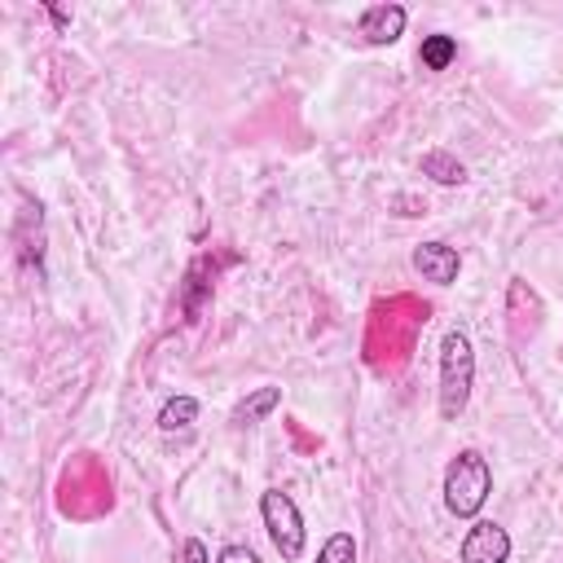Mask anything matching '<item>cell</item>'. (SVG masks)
<instances>
[{
  "label": "cell",
  "mask_w": 563,
  "mask_h": 563,
  "mask_svg": "<svg viewBox=\"0 0 563 563\" xmlns=\"http://www.w3.org/2000/svg\"><path fill=\"white\" fill-rule=\"evenodd\" d=\"M471 387H475V347H471V334L462 325L444 330L440 339V387H435V405H440V418L444 422H457L466 400H471Z\"/></svg>",
  "instance_id": "obj_1"
},
{
  "label": "cell",
  "mask_w": 563,
  "mask_h": 563,
  "mask_svg": "<svg viewBox=\"0 0 563 563\" xmlns=\"http://www.w3.org/2000/svg\"><path fill=\"white\" fill-rule=\"evenodd\" d=\"M493 493V466L479 449H462L444 466V510L453 519H479L484 501Z\"/></svg>",
  "instance_id": "obj_2"
},
{
  "label": "cell",
  "mask_w": 563,
  "mask_h": 563,
  "mask_svg": "<svg viewBox=\"0 0 563 563\" xmlns=\"http://www.w3.org/2000/svg\"><path fill=\"white\" fill-rule=\"evenodd\" d=\"M260 519H264V532H268L273 550L286 563H295L303 554V545H308V528H303V515H299L295 497L282 493V488H264L260 493Z\"/></svg>",
  "instance_id": "obj_3"
},
{
  "label": "cell",
  "mask_w": 563,
  "mask_h": 563,
  "mask_svg": "<svg viewBox=\"0 0 563 563\" xmlns=\"http://www.w3.org/2000/svg\"><path fill=\"white\" fill-rule=\"evenodd\" d=\"M457 563H510V532L493 519H471L457 545Z\"/></svg>",
  "instance_id": "obj_4"
},
{
  "label": "cell",
  "mask_w": 563,
  "mask_h": 563,
  "mask_svg": "<svg viewBox=\"0 0 563 563\" xmlns=\"http://www.w3.org/2000/svg\"><path fill=\"white\" fill-rule=\"evenodd\" d=\"M405 22H409V9H405V4H369V9H361V18H356V35H361L365 44L383 48V44H396V40L405 35Z\"/></svg>",
  "instance_id": "obj_5"
},
{
  "label": "cell",
  "mask_w": 563,
  "mask_h": 563,
  "mask_svg": "<svg viewBox=\"0 0 563 563\" xmlns=\"http://www.w3.org/2000/svg\"><path fill=\"white\" fill-rule=\"evenodd\" d=\"M413 268H418V277H422V282L453 286V282H457V273H462V255H457V246H449V242L431 238V242H418V246H413Z\"/></svg>",
  "instance_id": "obj_6"
},
{
  "label": "cell",
  "mask_w": 563,
  "mask_h": 563,
  "mask_svg": "<svg viewBox=\"0 0 563 563\" xmlns=\"http://www.w3.org/2000/svg\"><path fill=\"white\" fill-rule=\"evenodd\" d=\"M277 405H282V387H255L246 400H238V409H233V427H255V422H264Z\"/></svg>",
  "instance_id": "obj_7"
},
{
  "label": "cell",
  "mask_w": 563,
  "mask_h": 563,
  "mask_svg": "<svg viewBox=\"0 0 563 563\" xmlns=\"http://www.w3.org/2000/svg\"><path fill=\"white\" fill-rule=\"evenodd\" d=\"M418 167H422V176H431L435 185H466V167H462L449 150H427V154L418 158Z\"/></svg>",
  "instance_id": "obj_8"
},
{
  "label": "cell",
  "mask_w": 563,
  "mask_h": 563,
  "mask_svg": "<svg viewBox=\"0 0 563 563\" xmlns=\"http://www.w3.org/2000/svg\"><path fill=\"white\" fill-rule=\"evenodd\" d=\"M194 418H198V400L194 396H172V400H163V409H158L154 422H158L163 435H172V431H189Z\"/></svg>",
  "instance_id": "obj_9"
},
{
  "label": "cell",
  "mask_w": 563,
  "mask_h": 563,
  "mask_svg": "<svg viewBox=\"0 0 563 563\" xmlns=\"http://www.w3.org/2000/svg\"><path fill=\"white\" fill-rule=\"evenodd\" d=\"M457 57V40L453 35H422V48H418V62L427 70H449Z\"/></svg>",
  "instance_id": "obj_10"
},
{
  "label": "cell",
  "mask_w": 563,
  "mask_h": 563,
  "mask_svg": "<svg viewBox=\"0 0 563 563\" xmlns=\"http://www.w3.org/2000/svg\"><path fill=\"white\" fill-rule=\"evenodd\" d=\"M317 563H356V537L352 532H330L317 550Z\"/></svg>",
  "instance_id": "obj_11"
},
{
  "label": "cell",
  "mask_w": 563,
  "mask_h": 563,
  "mask_svg": "<svg viewBox=\"0 0 563 563\" xmlns=\"http://www.w3.org/2000/svg\"><path fill=\"white\" fill-rule=\"evenodd\" d=\"M216 563H260V554H255L251 545H224V550L216 554Z\"/></svg>",
  "instance_id": "obj_12"
},
{
  "label": "cell",
  "mask_w": 563,
  "mask_h": 563,
  "mask_svg": "<svg viewBox=\"0 0 563 563\" xmlns=\"http://www.w3.org/2000/svg\"><path fill=\"white\" fill-rule=\"evenodd\" d=\"M180 563H211V554H207V541L189 537V541L180 545Z\"/></svg>",
  "instance_id": "obj_13"
},
{
  "label": "cell",
  "mask_w": 563,
  "mask_h": 563,
  "mask_svg": "<svg viewBox=\"0 0 563 563\" xmlns=\"http://www.w3.org/2000/svg\"><path fill=\"white\" fill-rule=\"evenodd\" d=\"M48 18H53V26H57V31H62V26H66V22H70V18H66V13H62V9H48Z\"/></svg>",
  "instance_id": "obj_14"
}]
</instances>
